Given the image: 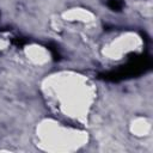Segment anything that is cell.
Masks as SVG:
<instances>
[{"instance_id": "1", "label": "cell", "mask_w": 153, "mask_h": 153, "mask_svg": "<svg viewBox=\"0 0 153 153\" xmlns=\"http://www.w3.org/2000/svg\"><path fill=\"white\" fill-rule=\"evenodd\" d=\"M108 5H109V7H111L112 10H116V11L121 10V7H122V3L120 0H109Z\"/></svg>"}]
</instances>
